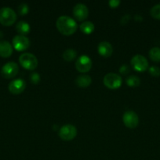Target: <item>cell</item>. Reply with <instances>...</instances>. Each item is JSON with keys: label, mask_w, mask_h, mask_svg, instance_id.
Masks as SVG:
<instances>
[{"label": "cell", "mask_w": 160, "mask_h": 160, "mask_svg": "<svg viewBox=\"0 0 160 160\" xmlns=\"http://www.w3.org/2000/svg\"><path fill=\"white\" fill-rule=\"evenodd\" d=\"M149 73L151 75L154 77H158L160 76V68L156 67V66H152L149 68Z\"/></svg>", "instance_id": "603a6c76"}, {"label": "cell", "mask_w": 160, "mask_h": 160, "mask_svg": "<svg viewBox=\"0 0 160 160\" xmlns=\"http://www.w3.org/2000/svg\"><path fill=\"white\" fill-rule=\"evenodd\" d=\"M73 14L75 18L78 20H84L87 18L89 10L87 6L83 3H78L73 8Z\"/></svg>", "instance_id": "8fae6325"}, {"label": "cell", "mask_w": 160, "mask_h": 160, "mask_svg": "<svg viewBox=\"0 0 160 160\" xmlns=\"http://www.w3.org/2000/svg\"><path fill=\"white\" fill-rule=\"evenodd\" d=\"M58 31L64 35H71L77 30V23L74 19L67 16H61L56 21Z\"/></svg>", "instance_id": "6da1fadb"}, {"label": "cell", "mask_w": 160, "mask_h": 160, "mask_svg": "<svg viewBox=\"0 0 160 160\" xmlns=\"http://www.w3.org/2000/svg\"><path fill=\"white\" fill-rule=\"evenodd\" d=\"M77 56V52L75 49L73 48H67L64 50L63 52V58L64 60L67 61V62H71L73 60L75 57Z\"/></svg>", "instance_id": "ac0fdd59"}, {"label": "cell", "mask_w": 160, "mask_h": 160, "mask_svg": "<svg viewBox=\"0 0 160 160\" xmlns=\"http://www.w3.org/2000/svg\"><path fill=\"white\" fill-rule=\"evenodd\" d=\"M58 134L62 140L71 141L76 136L77 129L72 124H65L60 128Z\"/></svg>", "instance_id": "5b68a950"}, {"label": "cell", "mask_w": 160, "mask_h": 160, "mask_svg": "<svg viewBox=\"0 0 160 160\" xmlns=\"http://www.w3.org/2000/svg\"><path fill=\"white\" fill-rule=\"evenodd\" d=\"M97 51L100 56H104V57H108L112 54V45L108 42H101L98 44Z\"/></svg>", "instance_id": "4fadbf2b"}, {"label": "cell", "mask_w": 160, "mask_h": 160, "mask_svg": "<svg viewBox=\"0 0 160 160\" xmlns=\"http://www.w3.org/2000/svg\"><path fill=\"white\" fill-rule=\"evenodd\" d=\"M26 87V83L23 79H15L13 81H11L9 84V92L14 95H18V94L21 93Z\"/></svg>", "instance_id": "7c38bea8"}, {"label": "cell", "mask_w": 160, "mask_h": 160, "mask_svg": "<svg viewBox=\"0 0 160 160\" xmlns=\"http://www.w3.org/2000/svg\"><path fill=\"white\" fill-rule=\"evenodd\" d=\"M13 53V47L7 41H0V56L7 58Z\"/></svg>", "instance_id": "5bb4252c"}, {"label": "cell", "mask_w": 160, "mask_h": 160, "mask_svg": "<svg viewBox=\"0 0 160 160\" xmlns=\"http://www.w3.org/2000/svg\"><path fill=\"white\" fill-rule=\"evenodd\" d=\"M19 70L18 65L15 62H8L2 67L1 73L4 78H13L17 74Z\"/></svg>", "instance_id": "9c48e42d"}, {"label": "cell", "mask_w": 160, "mask_h": 160, "mask_svg": "<svg viewBox=\"0 0 160 160\" xmlns=\"http://www.w3.org/2000/svg\"><path fill=\"white\" fill-rule=\"evenodd\" d=\"M131 65L135 70L139 72L145 71L148 68V62L142 55H135L131 59Z\"/></svg>", "instance_id": "8992f818"}, {"label": "cell", "mask_w": 160, "mask_h": 160, "mask_svg": "<svg viewBox=\"0 0 160 160\" xmlns=\"http://www.w3.org/2000/svg\"><path fill=\"white\" fill-rule=\"evenodd\" d=\"M122 121L127 128H135L137 127L139 123V118L134 111L128 110L124 112L122 116Z\"/></svg>", "instance_id": "ba28073f"}, {"label": "cell", "mask_w": 160, "mask_h": 160, "mask_svg": "<svg viewBox=\"0 0 160 160\" xmlns=\"http://www.w3.org/2000/svg\"><path fill=\"white\" fill-rule=\"evenodd\" d=\"M108 4H109V6H111V7L115 8L120 4V1H119V0H110V1L108 2Z\"/></svg>", "instance_id": "484cf974"}, {"label": "cell", "mask_w": 160, "mask_h": 160, "mask_svg": "<svg viewBox=\"0 0 160 160\" xmlns=\"http://www.w3.org/2000/svg\"><path fill=\"white\" fill-rule=\"evenodd\" d=\"M104 84L110 89L119 88L122 85V79L121 76L115 73H108L104 77Z\"/></svg>", "instance_id": "277c9868"}, {"label": "cell", "mask_w": 160, "mask_h": 160, "mask_svg": "<svg viewBox=\"0 0 160 160\" xmlns=\"http://www.w3.org/2000/svg\"><path fill=\"white\" fill-rule=\"evenodd\" d=\"M13 45L17 51H24L29 47L30 41L26 36L19 34L13 38Z\"/></svg>", "instance_id": "30bf717a"}, {"label": "cell", "mask_w": 160, "mask_h": 160, "mask_svg": "<svg viewBox=\"0 0 160 160\" xmlns=\"http://www.w3.org/2000/svg\"><path fill=\"white\" fill-rule=\"evenodd\" d=\"M3 37V33L0 31V38H2Z\"/></svg>", "instance_id": "83f0119b"}, {"label": "cell", "mask_w": 160, "mask_h": 160, "mask_svg": "<svg viewBox=\"0 0 160 160\" xmlns=\"http://www.w3.org/2000/svg\"><path fill=\"white\" fill-rule=\"evenodd\" d=\"M75 67L77 70L81 73L88 72L92 67V59L87 55H82L77 59L75 62Z\"/></svg>", "instance_id": "52a82bcc"}, {"label": "cell", "mask_w": 160, "mask_h": 160, "mask_svg": "<svg viewBox=\"0 0 160 160\" xmlns=\"http://www.w3.org/2000/svg\"><path fill=\"white\" fill-rule=\"evenodd\" d=\"M17 20V14L9 7H3L0 9V23L4 26H10Z\"/></svg>", "instance_id": "7a4b0ae2"}, {"label": "cell", "mask_w": 160, "mask_h": 160, "mask_svg": "<svg viewBox=\"0 0 160 160\" xmlns=\"http://www.w3.org/2000/svg\"><path fill=\"white\" fill-rule=\"evenodd\" d=\"M19 61L24 68L27 70H34L38 66V59L34 54L24 52L19 57Z\"/></svg>", "instance_id": "3957f363"}, {"label": "cell", "mask_w": 160, "mask_h": 160, "mask_svg": "<svg viewBox=\"0 0 160 160\" xmlns=\"http://www.w3.org/2000/svg\"><path fill=\"white\" fill-rule=\"evenodd\" d=\"M91 82H92V79L89 75L83 74L79 75L75 79V84L81 88H86L88 86L90 85Z\"/></svg>", "instance_id": "9a60e30c"}, {"label": "cell", "mask_w": 160, "mask_h": 160, "mask_svg": "<svg viewBox=\"0 0 160 160\" xmlns=\"http://www.w3.org/2000/svg\"><path fill=\"white\" fill-rule=\"evenodd\" d=\"M125 82L130 87H138L141 84V80L136 75H130L126 78Z\"/></svg>", "instance_id": "ffe728a7"}, {"label": "cell", "mask_w": 160, "mask_h": 160, "mask_svg": "<svg viewBox=\"0 0 160 160\" xmlns=\"http://www.w3.org/2000/svg\"><path fill=\"white\" fill-rule=\"evenodd\" d=\"M149 56L154 62H160V48L153 47L149 51Z\"/></svg>", "instance_id": "d6986e66"}, {"label": "cell", "mask_w": 160, "mask_h": 160, "mask_svg": "<svg viewBox=\"0 0 160 160\" xmlns=\"http://www.w3.org/2000/svg\"><path fill=\"white\" fill-rule=\"evenodd\" d=\"M130 67H129V66L126 65V64H123V65L121 66V67L119 68V72H120L122 74H128V73H130Z\"/></svg>", "instance_id": "d4e9b609"}, {"label": "cell", "mask_w": 160, "mask_h": 160, "mask_svg": "<svg viewBox=\"0 0 160 160\" xmlns=\"http://www.w3.org/2000/svg\"><path fill=\"white\" fill-rule=\"evenodd\" d=\"M80 30L84 34H91L94 31V24L91 21H84L80 24Z\"/></svg>", "instance_id": "e0dca14e"}, {"label": "cell", "mask_w": 160, "mask_h": 160, "mask_svg": "<svg viewBox=\"0 0 160 160\" xmlns=\"http://www.w3.org/2000/svg\"><path fill=\"white\" fill-rule=\"evenodd\" d=\"M150 13L154 18L160 20V3L152 6L150 10Z\"/></svg>", "instance_id": "44dd1931"}, {"label": "cell", "mask_w": 160, "mask_h": 160, "mask_svg": "<svg viewBox=\"0 0 160 160\" xmlns=\"http://www.w3.org/2000/svg\"><path fill=\"white\" fill-rule=\"evenodd\" d=\"M16 29H17V32L20 33L21 35L25 36V34L29 33L31 28H30L29 23H27L26 21H24V20H20L16 25Z\"/></svg>", "instance_id": "2e32d148"}, {"label": "cell", "mask_w": 160, "mask_h": 160, "mask_svg": "<svg viewBox=\"0 0 160 160\" xmlns=\"http://www.w3.org/2000/svg\"><path fill=\"white\" fill-rule=\"evenodd\" d=\"M28 9H29V8H28V6L26 3H21L17 7V12H18V13L20 15L23 16L28 13Z\"/></svg>", "instance_id": "7402d4cb"}, {"label": "cell", "mask_w": 160, "mask_h": 160, "mask_svg": "<svg viewBox=\"0 0 160 160\" xmlns=\"http://www.w3.org/2000/svg\"><path fill=\"white\" fill-rule=\"evenodd\" d=\"M40 75L39 74V73H36V72L32 73L30 76V80H31V83H33V84H38L40 81Z\"/></svg>", "instance_id": "cb8c5ba5"}, {"label": "cell", "mask_w": 160, "mask_h": 160, "mask_svg": "<svg viewBox=\"0 0 160 160\" xmlns=\"http://www.w3.org/2000/svg\"><path fill=\"white\" fill-rule=\"evenodd\" d=\"M130 19V16L128 15V14H126V15H125L124 17H122V19H121V23H122V24H125V23H128Z\"/></svg>", "instance_id": "4316f807"}]
</instances>
